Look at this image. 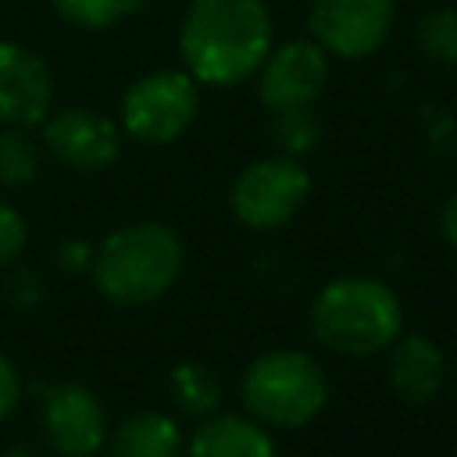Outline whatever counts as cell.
<instances>
[{
  "instance_id": "cell-17",
  "label": "cell",
  "mask_w": 457,
  "mask_h": 457,
  "mask_svg": "<svg viewBox=\"0 0 457 457\" xmlns=\"http://www.w3.org/2000/svg\"><path fill=\"white\" fill-rule=\"evenodd\" d=\"M39 168H43V146L32 139V132L0 125V186L25 189L39 179Z\"/></svg>"
},
{
  "instance_id": "cell-16",
  "label": "cell",
  "mask_w": 457,
  "mask_h": 457,
  "mask_svg": "<svg viewBox=\"0 0 457 457\" xmlns=\"http://www.w3.org/2000/svg\"><path fill=\"white\" fill-rule=\"evenodd\" d=\"M268 139L286 157H303L307 150H314L321 139V121L314 114V104L268 111Z\"/></svg>"
},
{
  "instance_id": "cell-2",
  "label": "cell",
  "mask_w": 457,
  "mask_h": 457,
  "mask_svg": "<svg viewBox=\"0 0 457 457\" xmlns=\"http://www.w3.org/2000/svg\"><path fill=\"white\" fill-rule=\"evenodd\" d=\"M186 250L175 228L161 221H132L104 236L93 250V289L114 307H146L161 300L182 275Z\"/></svg>"
},
{
  "instance_id": "cell-9",
  "label": "cell",
  "mask_w": 457,
  "mask_h": 457,
  "mask_svg": "<svg viewBox=\"0 0 457 457\" xmlns=\"http://www.w3.org/2000/svg\"><path fill=\"white\" fill-rule=\"evenodd\" d=\"M121 125L89 107H61L43 118V150L71 171H104L121 154Z\"/></svg>"
},
{
  "instance_id": "cell-23",
  "label": "cell",
  "mask_w": 457,
  "mask_h": 457,
  "mask_svg": "<svg viewBox=\"0 0 457 457\" xmlns=\"http://www.w3.org/2000/svg\"><path fill=\"white\" fill-rule=\"evenodd\" d=\"M93 243H86V239H64L61 246H57V264L64 268V271H89V264H93Z\"/></svg>"
},
{
  "instance_id": "cell-7",
  "label": "cell",
  "mask_w": 457,
  "mask_h": 457,
  "mask_svg": "<svg viewBox=\"0 0 457 457\" xmlns=\"http://www.w3.org/2000/svg\"><path fill=\"white\" fill-rule=\"evenodd\" d=\"M396 21V0H311V39L343 61H361L382 50Z\"/></svg>"
},
{
  "instance_id": "cell-6",
  "label": "cell",
  "mask_w": 457,
  "mask_h": 457,
  "mask_svg": "<svg viewBox=\"0 0 457 457\" xmlns=\"http://www.w3.org/2000/svg\"><path fill=\"white\" fill-rule=\"evenodd\" d=\"M307 193H311V171L303 168V161L275 154V157H257L236 175L228 189V207L239 225L253 232H271L300 214Z\"/></svg>"
},
{
  "instance_id": "cell-12",
  "label": "cell",
  "mask_w": 457,
  "mask_h": 457,
  "mask_svg": "<svg viewBox=\"0 0 457 457\" xmlns=\"http://www.w3.org/2000/svg\"><path fill=\"white\" fill-rule=\"evenodd\" d=\"M386 378H389V389L403 403H428L443 389L446 357L436 339H428L421 332H400L389 343Z\"/></svg>"
},
{
  "instance_id": "cell-11",
  "label": "cell",
  "mask_w": 457,
  "mask_h": 457,
  "mask_svg": "<svg viewBox=\"0 0 457 457\" xmlns=\"http://www.w3.org/2000/svg\"><path fill=\"white\" fill-rule=\"evenodd\" d=\"M54 75L25 43L0 39V125L36 129L50 114Z\"/></svg>"
},
{
  "instance_id": "cell-25",
  "label": "cell",
  "mask_w": 457,
  "mask_h": 457,
  "mask_svg": "<svg viewBox=\"0 0 457 457\" xmlns=\"http://www.w3.org/2000/svg\"><path fill=\"white\" fill-rule=\"evenodd\" d=\"M0 457H46V453L36 450V446H11V450H4Z\"/></svg>"
},
{
  "instance_id": "cell-19",
  "label": "cell",
  "mask_w": 457,
  "mask_h": 457,
  "mask_svg": "<svg viewBox=\"0 0 457 457\" xmlns=\"http://www.w3.org/2000/svg\"><path fill=\"white\" fill-rule=\"evenodd\" d=\"M414 39L428 61L457 68V7L446 4V7L425 11L418 29H414Z\"/></svg>"
},
{
  "instance_id": "cell-24",
  "label": "cell",
  "mask_w": 457,
  "mask_h": 457,
  "mask_svg": "<svg viewBox=\"0 0 457 457\" xmlns=\"http://www.w3.org/2000/svg\"><path fill=\"white\" fill-rule=\"evenodd\" d=\"M439 232H443V239L457 250V189L443 200V207H439Z\"/></svg>"
},
{
  "instance_id": "cell-14",
  "label": "cell",
  "mask_w": 457,
  "mask_h": 457,
  "mask_svg": "<svg viewBox=\"0 0 457 457\" xmlns=\"http://www.w3.org/2000/svg\"><path fill=\"white\" fill-rule=\"evenodd\" d=\"M107 457H182L186 436L175 414L136 411L107 432Z\"/></svg>"
},
{
  "instance_id": "cell-22",
  "label": "cell",
  "mask_w": 457,
  "mask_h": 457,
  "mask_svg": "<svg viewBox=\"0 0 457 457\" xmlns=\"http://www.w3.org/2000/svg\"><path fill=\"white\" fill-rule=\"evenodd\" d=\"M18 400H21V375H18L14 361L7 353H0V421L7 414H14Z\"/></svg>"
},
{
  "instance_id": "cell-3",
  "label": "cell",
  "mask_w": 457,
  "mask_h": 457,
  "mask_svg": "<svg viewBox=\"0 0 457 457\" xmlns=\"http://www.w3.org/2000/svg\"><path fill=\"white\" fill-rule=\"evenodd\" d=\"M314 339L339 357H375L403 332V303L382 278L339 275L311 303Z\"/></svg>"
},
{
  "instance_id": "cell-5",
  "label": "cell",
  "mask_w": 457,
  "mask_h": 457,
  "mask_svg": "<svg viewBox=\"0 0 457 457\" xmlns=\"http://www.w3.org/2000/svg\"><path fill=\"white\" fill-rule=\"evenodd\" d=\"M200 114V82L186 68H157L139 75L118 107V125L125 136L164 146L189 132Z\"/></svg>"
},
{
  "instance_id": "cell-15",
  "label": "cell",
  "mask_w": 457,
  "mask_h": 457,
  "mask_svg": "<svg viewBox=\"0 0 457 457\" xmlns=\"http://www.w3.org/2000/svg\"><path fill=\"white\" fill-rule=\"evenodd\" d=\"M168 393H171L175 411L193 421H204L221 407V378L200 361L175 364L168 375Z\"/></svg>"
},
{
  "instance_id": "cell-20",
  "label": "cell",
  "mask_w": 457,
  "mask_h": 457,
  "mask_svg": "<svg viewBox=\"0 0 457 457\" xmlns=\"http://www.w3.org/2000/svg\"><path fill=\"white\" fill-rule=\"evenodd\" d=\"M29 243V225L14 204L0 196V268H11Z\"/></svg>"
},
{
  "instance_id": "cell-21",
  "label": "cell",
  "mask_w": 457,
  "mask_h": 457,
  "mask_svg": "<svg viewBox=\"0 0 457 457\" xmlns=\"http://www.w3.org/2000/svg\"><path fill=\"white\" fill-rule=\"evenodd\" d=\"M4 293H7L11 307H32L36 300H43L39 278H36L29 268H14V264H11L7 278H4Z\"/></svg>"
},
{
  "instance_id": "cell-13",
  "label": "cell",
  "mask_w": 457,
  "mask_h": 457,
  "mask_svg": "<svg viewBox=\"0 0 457 457\" xmlns=\"http://www.w3.org/2000/svg\"><path fill=\"white\" fill-rule=\"evenodd\" d=\"M182 457H278V446L271 439V428H264L250 414L214 411L193 428Z\"/></svg>"
},
{
  "instance_id": "cell-10",
  "label": "cell",
  "mask_w": 457,
  "mask_h": 457,
  "mask_svg": "<svg viewBox=\"0 0 457 457\" xmlns=\"http://www.w3.org/2000/svg\"><path fill=\"white\" fill-rule=\"evenodd\" d=\"M257 96L268 111L314 104L328 86V54L314 39H286L257 68Z\"/></svg>"
},
{
  "instance_id": "cell-4",
  "label": "cell",
  "mask_w": 457,
  "mask_h": 457,
  "mask_svg": "<svg viewBox=\"0 0 457 457\" xmlns=\"http://www.w3.org/2000/svg\"><path fill=\"white\" fill-rule=\"evenodd\" d=\"M243 407L264 428H303L328 403V375L307 350H264L257 353L239 386Z\"/></svg>"
},
{
  "instance_id": "cell-1",
  "label": "cell",
  "mask_w": 457,
  "mask_h": 457,
  "mask_svg": "<svg viewBox=\"0 0 457 457\" xmlns=\"http://www.w3.org/2000/svg\"><path fill=\"white\" fill-rule=\"evenodd\" d=\"M271 43L275 25L264 0H189L179 25L182 68L214 89L253 79Z\"/></svg>"
},
{
  "instance_id": "cell-8",
  "label": "cell",
  "mask_w": 457,
  "mask_h": 457,
  "mask_svg": "<svg viewBox=\"0 0 457 457\" xmlns=\"http://www.w3.org/2000/svg\"><path fill=\"white\" fill-rule=\"evenodd\" d=\"M43 439L57 457H96L107 446V414L86 382H54L43 393Z\"/></svg>"
},
{
  "instance_id": "cell-18",
  "label": "cell",
  "mask_w": 457,
  "mask_h": 457,
  "mask_svg": "<svg viewBox=\"0 0 457 457\" xmlns=\"http://www.w3.org/2000/svg\"><path fill=\"white\" fill-rule=\"evenodd\" d=\"M50 7L57 11L61 21L82 32H104L132 18L143 7V0H50Z\"/></svg>"
}]
</instances>
